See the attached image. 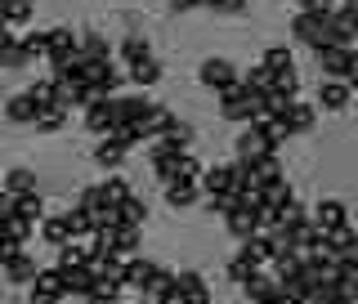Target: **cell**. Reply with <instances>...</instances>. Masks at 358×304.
Returning a JSON list of instances; mask_svg holds the SVG:
<instances>
[{
	"label": "cell",
	"mask_w": 358,
	"mask_h": 304,
	"mask_svg": "<svg viewBox=\"0 0 358 304\" xmlns=\"http://www.w3.org/2000/svg\"><path fill=\"white\" fill-rule=\"evenodd\" d=\"M327 22H331V5H322V0H305V5L296 9V18H291V36L318 54V50L331 45V27H327Z\"/></svg>",
	"instance_id": "1"
},
{
	"label": "cell",
	"mask_w": 358,
	"mask_h": 304,
	"mask_svg": "<svg viewBox=\"0 0 358 304\" xmlns=\"http://www.w3.org/2000/svg\"><path fill=\"white\" fill-rule=\"evenodd\" d=\"M175 282V273L166 264H152V260H139V255H134V260H126V287H134L139 291V296H148V300H157L162 296L166 287Z\"/></svg>",
	"instance_id": "2"
},
{
	"label": "cell",
	"mask_w": 358,
	"mask_h": 304,
	"mask_svg": "<svg viewBox=\"0 0 358 304\" xmlns=\"http://www.w3.org/2000/svg\"><path fill=\"white\" fill-rule=\"evenodd\" d=\"M313 59H318L322 81H350L354 67H358V50L354 45H327V50H318Z\"/></svg>",
	"instance_id": "3"
},
{
	"label": "cell",
	"mask_w": 358,
	"mask_h": 304,
	"mask_svg": "<svg viewBox=\"0 0 358 304\" xmlns=\"http://www.w3.org/2000/svg\"><path fill=\"white\" fill-rule=\"evenodd\" d=\"M45 59H50L54 67L76 63V59H81V36H76V31L67 27V22L50 27V31H45Z\"/></svg>",
	"instance_id": "4"
},
{
	"label": "cell",
	"mask_w": 358,
	"mask_h": 304,
	"mask_svg": "<svg viewBox=\"0 0 358 304\" xmlns=\"http://www.w3.org/2000/svg\"><path fill=\"white\" fill-rule=\"evenodd\" d=\"M197 81L206 89H215V94H224V89H233L242 81V67L229 63V59H220V54H210V59H201V67H197Z\"/></svg>",
	"instance_id": "5"
},
{
	"label": "cell",
	"mask_w": 358,
	"mask_h": 304,
	"mask_svg": "<svg viewBox=\"0 0 358 304\" xmlns=\"http://www.w3.org/2000/svg\"><path fill=\"white\" fill-rule=\"evenodd\" d=\"M318 126V108L313 103H287L282 112H278V130H282V139H305V134Z\"/></svg>",
	"instance_id": "6"
},
{
	"label": "cell",
	"mask_w": 358,
	"mask_h": 304,
	"mask_svg": "<svg viewBox=\"0 0 358 304\" xmlns=\"http://www.w3.org/2000/svg\"><path fill=\"white\" fill-rule=\"evenodd\" d=\"M215 99H220V117L224 121H233V126H251L255 121V94H246L242 81L233 89H224V94H215Z\"/></svg>",
	"instance_id": "7"
},
{
	"label": "cell",
	"mask_w": 358,
	"mask_h": 304,
	"mask_svg": "<svg viewBox=\"0 0 358 304\" xmlns=\"http://www.w3.org/2000/svg\"><path fill=\"white\" fill-rule=\"evenodd\" d=\"M112 103H117V126H134V130H148V121L157 112L148 94H117Z\"/></svg>",
	"instance_id": "8"
},
{
	"label": "cell",
	"mask_w": 358,
	"mask_h": 304,
	"mask_svg": "<svg viewBox=\"0 0 358 304\" xmlns=\"http://www.w3.org/2000/svg\"><path fill=\"white\" fill-rule=\"evenodd\" d=\"M233 148H238V166H255V161H264V157H278V143H268L255 126H242L238 139H233Z\"/></svg>",
	"instance_id": "9"
},
{
	"label": "cell",
	"mask_w": 358,
	"mask_h": 304,
	"mask_svg": "<svg viewBox=\"0 0 358 304\" xmlns=\"http://www.w3.org/2000/svg\"><path fill=\"white\" fill-rule=\"evenodd\" d=\"M309 219H313V229L327 238V233H336V229H345V224H350V206H345L341 197H322L318 206L309 210Z\"/></svg>",
	"instance_id": "10"
},
{
	"label": "cell",
	"mask_w": 358,
	"mask_h": 304,
	"mask_svg": "<svg viewBox=\"0 0 358 304\" xmlns=\"http://www.w3.org/2000/svg\"><path fill=\"white\" fill-rule=\"evenodd\" d=\"M36 273H41V264H36V255H31V251H14L5 264H0V277H5L9 287H27L31 291Z\"/></svg>",
	"instance_id": "11"
},
{
	"label": "cell",
	"mask_w": 358,
	"mask_h": 304,
	"mask_svg": "<svg viewBox=\"0 0 358 304\" xmlns=\"http://www.w3.org/2000/svg\"><path fill=\"white\" fill-rule=\"evenodd\" d=\"M233 179H238V161H215V166H206V171H201V197H224L233 188Z\"/></svg>",
	"instance_id": "12"
},
{
	"label": "cell",
	"mask_w": 358,
	"mask_h": 304,
	"mask_svg": "<svg viewBox=\"0 0 358 304\" xmlns=\"http://www.w3.org/2000/svg\"><path fill=\"white\" fill-rule=\"evenodd\" d=\"M81 121H85V130H90V134L108 139V134L117 130V103H112V99H99V103H90V108L81 112Z\"/></svg>",
	"instance_id": "13"
},
{
	"label": "cell",
	"mask_w": 358,
	"mask_h": 304,
	"mask_svg": "<svg viewBox=\"0 0 358 304\" xmlns=\"http://www.w3.org/2000/svg\"><path fill=\"white\" fill-rule=\"evenodd\" d=\"M41 112H45V108L27 94V89H18V94L5 99V121H9V126H36Z\"/></svg>",
	"instance_id": "14"
},
{
	"label": "cell",
	"mask_w": 358,
	"mask_h": 304,
	"mask_svg": "<svg viewBox=\"0 0 358 304\" xmlns=\"http://www.w3.org/2000/svg\"><path fill=\"white\" fill-rule=\"evenodd\" d=\"M331 45H354L358 36V5H331Z\"/></svg>",
	"instance_id": "15"
},
{
	"label": "cell",
	"mask_w": 358,
	"mask_h": 304,
	"mask_svg": "<svg viewBox=\"0 0 358 304\" xmlns=\"http://www.w3.org/2000/svg\"><path fill=\"white\" fill-rule=\"evenodd\" d=\"M0 193H5V197L36 193V171H31V166H9V171L0 175Z\"/></svg>",
	"instance_id": "16"
},
{
	"label": "cell",
	"mask_w": 358,
	"mask_h": 304,
	"mask_svg": "<svg viewBox=\"0 0 358 304\" xmlns=\"http://www.w3.org/2000/svg\"><path fill=\"white\" fill-rule=\"evenodd\" d=\"M175 291L188 304H210V287H206V277H201L197 268H179V273H175Z\"/></svg>",
	"instance_id": "17"
},
{
	"label": "cell",
	"mask_w": 358,
	"mask_h": 304,
	"mask_svg": "<svg viewBox=\"0 0 358 304\" xmlns=\"http://www.w3.org/2000/svg\"><path fill=\"white\" fill-rule=\"evenodd\" d=\"M350 103H354L350 81H318V108L322 112H345Z\"/></svg>",
	"instance_id": "18"
},
{
	"label": "cell",
	"mask_w": 358,
	"mask_h": 304,
	"mask_svg": "<svg viewBox=\"0 0 358 304\" xmlns=\"http://www.w3.org/2000/svg\"><path fill=\"white\" fill-rule=\"evenodd\" d=\"M63 273V300H90L94 296V273H90V268H59Z\"/></svg>",
	"instance_id": "19"
},
{
	"label": "cell",
	"mask_w": 358,
	"mask_h": 304,
	"mask_svg": "<svg viewBox=\"0 0 358 304\" xmlns=\"http://www.w3.org/2000/svg\"><path fill=\"white\" fill-rule=\"evenodd\" d=\"M193 139H197L193 121H184V117H171V121H166V130H162V139H157V143H166V148H175V152H188V148H193Z\"/></svg>",
	"instance_id": "20"
},
{
	"label": "cell",
	"mask_w": 358,
	"mask_h": 304,
	"mask_svg": "<svg viewBox=\"0 0 358 304\" xmlns=\"http://www.w3.org/2000/svg\"><path fill=\"white\" fill-rule=\"evenodd\" d=\"M224 229H229V233H233L238 242L255 238V233H260V219H255V206H238V210H229V215H224Z\"/></svg>",
	"instance_id": "21"
},
{
	"label": "cell",
	"mask_w": 358,
	"mask_h": 304,
	"mask_svg": "<svg viewBox=\"0 0 358 304\" xmlns=\"http://www.w3.org/2000/svg\"><path fill=\"white\" fill-rule=\"evenodd\" d=\"M81 36V59H90V63H112V45H108V36L99 27H85V31H76Z\"/></svg>",
	"instance_id": "22"
},
{
	"label": "cell",
	"mask_w": 358,
	"mask_h": 304,
	"mask_svg": "<svg viewBox=\"0 0 358 304\" xmlns=\"http://www.w3.org/2000/svg\"><path fill=\"white\" fill-rule=\"evenodd\" d=\"M179 157H184V152L166 148V143H148V161H152V175L162 179V184H171V179H175V166H179Z\"/></svg>",
	"instance_id": "23"
},
{
	"label": "cell",
	"mask_w": 358,
	"mask_h": 304,
	"mask_svg": "<svg viewBox=\"0 0 358 304\" xmlns=\"http://www.w3.org/2000/svg\"><path fill=\"white\" fill-rule=\"evenodd\" d=\"M36 233H41V242H45V246H59V251H63L67 242H72V233H67V215H63V210L45 215V219L36 224Z\"/></svg>",
	"instance_id": "24"
},
{
	"label": "cell",
	"mask_w": 358,
	"mask_h": 304,
	"mask_svg": "<svg viewBox=\"0 0 358 304\" xmlns=\"http://www.w3.org/2000/svg\"><path fill=\"white\" fill-rule=\"evenodd\" d=\"M238 255H246L255 268H264V264H273V255H278V246H273V238L268 233H255V238H246L242 242V251Z\"/></svg>",
	"instance_id": "25"
},
{
	"label": "cell",
	"mask_w": 358,
	"mask_h": 304,
	"mask_svg": "<svg viewBox=\"0 0 358 304\" xmlns=\"http://www.w3.org/2000/svg\"><path fill=\"white\" fill-rule=\"evenodd\" d=\"M278 291H282V287H278V277H268L264 268H260V273H251V277L242 282V296L251 300V304H264V300H273Z\"/></svg>",
	"instance_id": "26"
},
{
	"label": "cell",
	"mask_w": 358,
	"mask_h": 304,
	"mask_svg": "<svg viewBox=\"0 0 358 304\" xmlns=\"http://www.w3.org/2000/svg\"><path fill=\"white\" fill-rule=\"evenodd\" d=\"M117 59L126 63V67L143 63V59H152V45H148V36H143V31H130V36L117 45Z\"/></svg>",
	"instance_id": "27"
},
{
	"label": "cell",
	"mask_w": 358,
	"mask_h": 304,
	"mask_svg": "<svg viewBox=\"0 0 358 304\" xmlns=\"http://www.w3.org/2000/svg\"><path fill=\"white\" fill-rule=\"evenodd\" d=\"M260 67L268 76H282V72H296V54L287 50V45H268L264 50V59H260Z\"/></svg>",
	"instance_id": "28"
},
{
	"label": "cell",
	"mask_w": 358,
	"mask_h": 304,
	"mask_svg": "<svg viewBox=\"0 0 358 304\" xmlns=\"http://www.w3.org/2000/svg\"><path fill=\"white\" fill-rule=\"evenodd\" d=\"M94 166H99V171H108V175H117L121 166H126V148H117L112 139H99L94 143Z\"/></svg>",
	"instance_id": "29"
},
{
	"label": "cell",
	"mask_w": 358,
	"mask_h": 304,
	"mask_svg": "<svg viewBox=\"0 0 358 304\" xmlns=\"http://www.w3.org/2000/svg\"><path fill=\"white\" fill-rule=\"evenodd\" d=\"M90 260H94V242H67L59 251V264L54 268H85Z\"/></svg>",
	"instance_id": "30"
},
{
	"label": "cell",
	"mask_w": 358,
	"mask_h": 304,
	"mask_svg": "<svg viewBox=\"0 0 358 304\" xmlns=\"http://www.w3.org/2000/svg\"><path fill=\"white\" fill-rule=\"evenodd\" d=\"M246 175H251V188L260 193L264 184H273V179H282V161H278V157H264V161L246 166Z\"/></svg>",
	"instance_id": "31"
},
{
	"label": "cell",
	"mask_w": 358,
	"mask_h": 304,
	"mask_svg": "<svg viewBox=\"0 0 358 304\" xmlns=\"http://www.w3.org/2000/svg\"><path fill=\"white\" fill-rule=\"evenodd\" d=\"M166 201H171V210H193L201 201V188L197 184H166Z\"/></svg>",
	"instance_id": "32"
},
{
	"label": "cell",
	"mask_w": 358,
	"mask_h": 304,
	"mask_svg": "<svg viewBox=\"0 0 358 304\" xmlns=\"http://www.w3.org/2000/svg\"><path fill=\"white\" fill-rule=\"evenodd\" d=\"M242 89H246V94H255V99H268V94H273V76L255 63V67H246V72H242Z\"/></svg>",
	"instance_id": "33"
},
{
	"label": "cell",
	"mask_w": 358,
	"mask_h": 304,
	"mask_svg": "<svg viewBox=\"0 0 358 304\" xmlns=\"http://www.w3.org/2000/svg\"><path fill=\"white\" fill-rule=\"evenodd\" d=\"M287 201H296V193H291V184H287V175L260 188V206H273V210H282Z\"/></svg>",
	"instance_id": "34"
},
{
	"label": "cell",
	"mask_w": 358,
	"mask_h": 304,
	"mask_svg": "<svg viewBox=\"0 0 358 304\" xmlns=\"http://www.w3.org/2000/svg\"><path fill=\"white\" fill-rule=\"evenodd\" d=\"M63 215H67V233H72V242H94L99 229H94V219H90L85 210L72 206V210H63Z\"/></svg>",
	"instance_id": "35"
},
{
	"label": "cell",
	"mask_w": 358,
	"mask_h": 304,
	"mask_svg": "<svg viewBox=\"0 0 358 304\" xmlns=\"http://www.w3.org/2000/svg\"><path fill=\"white\" fill-rule=\"evenodd\" d=\"M126 76H130V81L139 85V89H152L157 81H162V63H157V59H143V63L126 67Z\"/></svg>",
	"instance_id": "36"
},
{
	"label": "cell",
	"mask_w": 358,
	"mask_h": 304,
	"mask_svg": "<svg viewBox=\"0 0 358 304\" xmlns=\"http://www.w3.org/2000/svg\"><path fill=\"white\" fill-rule=\"evenodd\" d=\"M0 238H9L14 246H27L31 238H36V224H27V219H18V215H9L5 224H0Z\"/></svg>",
	"instance_id": "37"
},
{
	"label": "cell",
	"mask_w": 358,
	"mask_h": 304,
	"mask_svg": "<svg viewBox=\"0 0 358 304\" xmlns=\"http://www.w3.org/2000/svg\"><path fill=\"white\" fill-rule=\"evenodd\" d=\"M14 215H18V219H27V224H41V219H45V197H41V193L14 197Z\"/></svg>",
	"instance_id": "38"
},
{
	"label": "cell",
	"mask_w": 358,
	"mask_h": 304,
	"mask_svg": "<svg viewBox=\"0 0 358 304\" xmlns=\"http://www.w3.org/2000/svg\"><path fill=\"white\" fill-rule=\"evenodd\" d=\"M99 197H103V206H117V210H121V201L130 197V184H126L121 175H108L103 184H99Z\"/></svg>",
	"instance_id": "39"
},
{
	"label": "cell",
	"mask_w": 358,
	"mask_h": 304,
	"mask_svg": "<svg viewBox=\"0 0 358 304\" xmlns=\"http://www.w3.org/2000/svg\"><path fill=\"white\" fill-rule=\"evenodd\" d=\"M31 63H36V59H31V54L18 45V36L0 50V67H5V72H22V67H31Z\"/></svg>",
	"instance_id": "40"
},
{
	"label": "cell",
	"mask_w": 358,
	"mask_h": 304,
	"mask_svg": "<svg viewBox=\"0 0 358 304\" xmlns=\"http://www.w3.org/2000/svg\"><path fill=\"white\" fill-rule=\"evenodd\" d=\"M121 224H130V229H143V224H148V201L130 193L126 201H121Z\"/></svg>",
	"instance_id": "41"
},
{
	"label": "cell",
	"mask_w": 358,
	"mask_h": 304,
	"mask_svg": "<svg viewBox=\"0 0 358 304\" xmlns=\"http://www.w3.org/2000/svg\"><path fill=\"white\" fill-rule=\"evenodd\" d=\"M31 291H41V296H63V273H59V268H41L36 282H31Z\"/></svg>",
	"instance_id": "42"
},
{
	"label": "cell",
	"mask_w": 358,
	"mask_h": 304,
	"mask_svg": "<svg viewBox=\"0 0 358 304\" xmlns=\"http://www.w3.org/2000/svg\"><path fill=\"white\" fill-rule=\"evenodd\" d=\"M67 126V112L63 108H45L41 117H36V134H59Z\"/></svg>",
	"instance_id": "43"
},
{
	"label": "cell",
	"mask_w": 358,
	"mask_h": 304,
	"mask_svg": "<svg viewBox=\"0 0 358 304\" xmlns=\"http://www.w3.org/2000/svg\"><path fill=\"white\" fill-rule=\"evenodd\" d=\"M309 219V210L300 206V201H287L282 210H278V224H282V229H296V224H305Z\"/></svg>",
	"instance_id": "44"
},
{
	"label": "cell",
	"mask_w": 358,
	"mask_h": 304,
	"mask_svg": "<svg viewBox=\"0 0 358 304\" xmlns=\"http://www.w3.org/2000/svg\"><path fill=\"white\" fill-rule=\"evenodd\" d=\"M251 273H260V268H255L251 260H246V255H233V260H229V282H238V287H242Z\"/></svg>",
	"instance_id": "45"
},
{
	"label": "cell",
	"mask_w": 358,
	"mask_h": 304,
	"mask_svg": "<svg viewBox=\"0 0 358 304\" xmlns=\"http://www.w3.org/2000/svg\"><path fill=\"white\" fill-rule=\"evenodd\" d=\"M108 139L117 143V148H126V152H130L134 143H143V130H134V126H117V130L108 134Z\"/></svg>",
	"instance_id": "46"
},
{
	"label": "cell",
	"mask_w": 358,
	"mask_h": 304,
	"mask_svg": "<svg viewBox=\"0 0 358 304\" xmlns=\"http://www.w3.org/2000/svg\"><path fill=\"white\" fill-rule=\"evenodd\" d=\"M18 45L31 59H45V31H18Z\"/></svg>",
	"instance_id": "47"
},
{
	"label": "cell",
	"mask_w": 358,
	"mask_h": 304,
	"mask_svg": "<svg viewBox=\"0 0 358 304\" xmlns=\"http://www.w3.org/2000/svg\"><path fill=\"white\" fill-rule=\"evenodd\" d=\"M31 22V5H5V27H22Z\"/></svg>",
	"instance_id": "48"
},
{
	"label": "cell",
	"mask_w": 358,
	"mask_h": 304,
	"mask_svg": "<svg viewBox=\"0 0 358 304\" xmlns=\"http://www.w3.org/2000/svg\"><path fill=\"white\" fill-rule=\"evenodd\" d=\"M210 14H220V18H238V14H246V5H238V0H224V5H215Z\"/></svg>",
	"instance_id": "49"
},
{
	"label": "cell",
	"mask_w": 358,
	"mask_h": 304,
	"mask_svg": "<svg viewBox=\"0 0 358 304\" xmlns=\"http://www.w3.org/2000/svg\"><path fill=\"white\" fill-rule=\"evenodd\" d=\"M157 304H188V300H184V296H179V291H175V282H171V287H166V291H162V296H157Z\"/></svg>",
	"instance_id": "50"
},
{
	"label": "cell",
	"mask_w": 358,
	"mask_h": 304,
	"mask_svg": "<svg viewBox=\"0 0 358 304\" xmlns=\"http://www.w3.org/2000/svg\"><path fill=\"white\" fill-rule=\"evenodd\" d=\"M14 251H27V246H14L9 238H0V264H5V260H9V255H14Z\"/></svg>",
	"instance_id": "51"
},
{
	"label": "cell",
	"mask_w": 358,
	"mask_h": 304,
	"mask_svg": "<svg viewBox=\"0 0 358 304\" xmlns=\"http://www.w3.org/2000/svg\"><path fill=\"white\" fill-rule=\"evenodd\" d=\"M27 304H63V296H41V291H31Z\"/></svg>",
	"instance_id": "52"
},
{
	"label": "cell",
	"mask_w": 358,
	"mask_h": 304,
	"mask_svg": "<svg viewBox=\"0 0 358 304\" xmlns=\"http://www.w3.org/2000/svg\"><path fill=\"white\" fill-rule=\"evenodd\" d=\"M350 89H358V67H354V76H350Z\"/></svg>",
	"instance_id": "53"
},
{
	"label": "cell",
	"mask_w": 358,
	"mask_h": 304,
	"mask_svg": "<svg viewBox=\"0 0 358 304\" xmlns=\"http://www.w3.org/2000/svg\"><path fill=\"white\" fill-rule=\"evenodd\" d=\"M81 304H94V300H81Z\"/></svg>",
	"instance_id": "54"
},
{
	"label": "cell",
	"mask_w": 358,
	"mask_h": 304,
	"mask_svg": "<svg viewBox=\"0 0 358 304\" xmlns=\"http://www.w3.org/2000/svg\"><path fill=\"white\" fill-rule=\"evenodd\" d=\"M117 304H126V300H117Z\"/></svg>",
	"instance_id": "55"
}]
</instances>
